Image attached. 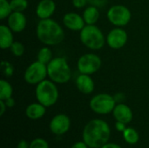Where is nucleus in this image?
Here are the masks:
<instances>
[{"label":"nucleus","mask_w":149,"mask_h":148,"mask_svg":"<svg viewBox=\"0 0 149 148\" xmlns=\"http://www.w3.org/2000/svg\"><path fill=\"white\" fill-rule=\"evenodd\" d=\"M110 135L109 125L103 120L94 119L85 126L82 138L90 148H100L108 142Z\"/></svg>","instance_id":"1"},{"label":"nucleus","mask_w":149,"mask_h":148,"mask_svg":"<svg viewBox=\"0 0 149 148\" xmlns=\"http://www.w3.org/2000/svg\"><path fill=\"white\" fill-rule=\"evenodd\" d=\"M37 36L41 43L45 45L60 44L65 38V33L58 23L51 18L41 19L37 25Z\"/></svg>","instance_id":"2"},{"label":"nucleus","mask_w":149,"mask_h":148,"mask_svg":"<svg viewBox=\"0 0 149 148\" xmlns=\"http://www.w3.org/2000/svg\"><path fill=\"white\" fill-rule=\"evenodd\" d=\"M47 74L52 81L58 84H64L70 80L71 68L65 58L57 57L52 59L47 65Z\"/></svg>","instance_id":"3"},{"label":"nucleus","mask_w":149,"mask_h":148,"mask_svg":"<svg viewBox=\"0 0 149 148\" xmlns=\"http://www.w3.org/2000/svg\"><path fill=\"white\" fill-rule=\"evenodd\" d=\"M81 43L91 50H100L105 44V36L95 24H86L80 31Z\"/></svg>","instance_id":"4"},{"label":"nucleus","mask_w":149,"mask_h":148,"mask_svg":"<svg viewBox=\"0 0 149 148\" xmlns=\"http://www.w3.org/2000/svg\"><path fill=\"white\" fill-rule=\"evenodd\" d=\"M36 98L38 102L45 106V107H50L53 106L58 99V91L52 80H43L37 85L36 87Z\"/></svg>","instance_id":"5"},{"label":"nucleus","mask_w":149,"mask_h":148,"mask_svg":"<svg viewBox=\"0 0 149 148\" xmlns=\"http://www.w3.org/2000/svg\"><path fill=\"white\" fill-rule=\"evenodd\" d=\"M90 108L98 114H108L112 113L116 106L114 97L107 93L95 95L90 100Z\"/></svg>","instance_id":"6"},{"label":"nucleus","mask_w":149,"mask_h":148,"mask_svg":"<svg viewBox=\"0 0 149 148\" xmlns=\"http://www.w3.org/2000/svg\"><path fill=\"white\" fill-rule=\"evenodd\" d=\"M47 74V65L39 62L35 61L31 63L24 72V80L30 85H38L45 79Z\"/></svg>","instance_id":"7"},{"label":"nucleus","mask_w":149,"mask_h":148,"mask_svg":"<svg viewBox=\"0 0 149 148\" xmlns=\"http://www.w3.org/2000/svg\"><path fill=\"white\" fill-rule=\"evenodd\" d=\"M107 15L108 20L118 27L127 25L131 19V11L127 7L121 4L112 6L107 10Z\"/></svg>","instance_id":"8"},{"label":"nucleus","mask_w":149,"mask_h":148,"mask_svg":"<svg viewBox=\"0 0 149 148\" xmlns=\"http://www.w3.org/2000/svg\"><path fill=\"white\" fill-rule=\"evenodd\" d=\"M78 70L82 74L92 75L99 71L101 66L100 58L93 53L82 55L78 60Z\"/></svg>","instance_id":"9"},{"label":"nucleus","mask_w":149,"mask_h":148,"mask_svg":"<svg viewBox=\"0 0 149 148\" xmlns=\"http://www.w3.org/2000/svg\"><path fill=\"white\" fill-rule=\"evenodd\" d=\"M106 41L112 49H120L127 41V33L120 27L114 28L107 34Z\"/></svg>","instance_id":"10"},{"label":"nucleus","mask_w":149,"mask_h":148,"mask_svg":"<svg viewBox=\"0 0 149 148\" xmlns=\"http://www.w3.org/2000/svg\"><path fill=\"white\" fill-rule=\"evenodd\" d=\"M71 126V120L65 114L60 113L54 116L50 122V130L55 135H62L67 133Z\"/></svg>","instance_id":"11"},{"label":"nucleus","mask_w":149,"mask_h":148,"mask_svg":"<svg viewBox=\"0 0 149 148\" xmlns=\"http://www.w3.org/2000/svg\"><path fill=\"white\" fill-rule=\"evenodd\" d=\"M63 24L71 31H80L85 27L86 22L83 18V16H80L75 12H68L63 17Z\"/></svg>","instance_id":"12"},{"label":"nucleus","mask_w":149,"mask_h":148,"mask_svg":"<svg viewBox=\"0 0 149 148\" xmlns=\"http://www.w3.org/2000/svg\"><path fill=\"white\" fill-rule=\"evenodd\" d=\"M27 19L23 12L12 11L8 17V26L13 32H21L26 27Z\"/></svg>","instance_id":"13"},{"label":"nucleus","mask_w":149,"mask_h":148,"mask_svg":"<svg viewBox=\"0 0 149 148\" xmlns=\"http://www.w3.org/2000/svg\"><path fill=\"white\" fill-rule=\"evenodd\" d=\"M113 114L116 121H120L125 124L130 123L133 120V112L131 108L123 103H120L115 106Z\"/></svg>","instance_id":"14"},{"label":"nucleus","mask_w":149,"mask_h":148,"mask_svg":"<svg viewBox=\"0 0 149 148\" xmlns=\"http://www.w3.org/2000/svg\"><path fill=\"white\" fill-rule=\"evenodd\" d=\"M56 10V3L53 0H41L37 5L36 14L40 19L50 18Z\"/></svg>","instance_id":"15"},{"label":"nucleus","mask_w":149,"mask_h":148,"mask_svg":"<svg viewBox=\"0 0 149 148\" xmlns=\"http://www.w3.org/2000/svg\"><path fill=\"white\" fill-rule=\"evenodd\" d=\"M76 86L80 92L84 94H90L94 90V82L90 75L80 73L76 79Z\"/></svg>","instance_id":"16"},{"label":"nucleus","mask_w":149,"mask_h":148,"mask_svg":"<svg viewBox=\"0 0 149 148\" xmlns=\"http://www.w3.org/2000/svg\"><path fill=\"white\" fill-rule=\"evenodd\" d=\"M10 28L7 25H0V47L2 49H7L11 46L14 42L13 34Z\"/></svg>","instance_id":"17"},{"label":"nucleus","mask_w":149,"mask_h":148,"mask_svg":"<svg viewBox=\"0 0 149 148\" xmlns=\"http://www.w3.org/2000/svg\"><path fill=\"white\" fill-rule=\"evenodd\" d=\"M45 114V106L42 104L32 103L29 105L25 109V115L31 120H38L41 119Z\"/></svg>","instance_id":"18"},{"label":"nucleus","mask_w":149,"mask_h":148,"mask_svg":"<svg viewBox=\"0 0 149 148\" xmlns=\"http://www.w3.org/2000/svg\"><path fill=\"white\" fill-rule=\"evenodd\" d=\"M100 17L99 8L95 6H88L83 12V18L86 24H95Z\"/></svg>","instance_id":"19"},{"label":"nucleus","mask_w":149,"mask_h":148,"mask_svg":"<svg viewBox=\"0 0 149 148\" xmlns=\"http://www.w3.org/2000/svg\"><path fill=\"white\" fill-rule=\"evenodd\" d=\"M122 134H123L124 140L130 145L136 144L140 140L138 132L133 127H127L122 133Z\"/></svg>","instance_id":"20"},{"label":"nucleus","mask_w":149,"mask_h":148,"mask_svg":"<svg viewBox=\"0 0 149 148\" xmlns=\"http://www.w3.org/2000/svg\"><path fill=\"white\" fill-rule=\"evenodd\" d=\"M13 93V88L11 85L4 79L0 80V99L6 100L11 98Z\"/></svg>","instance_id":"21"},{"label":"nucleus","mask_w":149,"mask_h":148,"mask_svg":"<svg viewBox=\"0 0 149 148\" xmlns=\"http://www.w3.org/2000/svg\"><path fill=\"white\" fill-rule=\"evenodd\" d=\"M52 52L49 49V47H43L39 50L38 53V61L47 65L52 61Z\"/></svg>","instance_id":"22"},{"label":"nucleus","mask_w":149,"mask_h":148,"mask_svg":"<svg viewBox=\"0 0 149 148\" xmlns=\"http://www.w3.org/2000/svg\"><path fill=\"white\" fill-rule=\"evenodd\" d=\"M12 12L10 2L7 0H0V18L4 19L8 17Z\"/></svg>","instance_id":"23"},{"label":"nucleus","mask_w":149,"mask_h":148,"mask_svg":"<svg viewBox=\"0 0 149 148\" xmlns=\"http://www.w3.org/2000/svg\"><path fill=\"white\" fill-rule=\"evenodd\" d=\"M10 3L12 11L23 12L28 7V1L27 0H10Z\"/></svg>","instance_id":"24"},{"label":"nucleus","mask_w":149,"mask_h":148,"mask_svg":"<svg viewBox=\"0 0 149 148\" xmlns=\"http://www.w3.org/2000/svg\"><path fill=\"white\" fill-rule=\"evenodd\" d=\"M11 53L16 57H21L24 52V46L22 43L18 41H14L11 46L10 47Z\"/></svg>","instance_id":"25"},{"label":"nucleus","mask_w":149,"mask_h":148,"mask_svg":"<svg viewBox=\"0 0 149 148\" xmlns=\"http://www.w3.org/2000/svg\"><path fill=\"white\" fill-rule=\"evenodd\" d=\"M1 70H2V72L3 73V75L6 77H11L14 72V67H13L12 64H10L8 61H4V60H3L1 62Z\"/></svg>","instance_id":"26"},{"label":"nucleus","mask_w":149,"mask_h":148,"mask_svg":"<svg viewBox=\"0 0 149 148\" xmlns=\"http://www.w3.org/2000/svg\"><path fill=\"white\" fill-rule=\"evenodd\" d=\"M30 148H49V144L45 140L37 138L30 143Z\"/></svg>","instance_id":"27"},{"label":"nucleus","mask_w":149,"mask_h":148,"mask_svg":"<svg viewBox=\"0 0 149 148\" xmlns=\"http://www.w3.org/2000/svg\"><path fill=\"white\" fill-rule=\"evenodd\" d=\"M87 2L92 6H95L97 8H102L107 4V0H87Z\"/></svg>","instance_id":"28"},{"label":"nucleus","mask_w":149,"mask_h":148,"mask_svg":"<svg viewBox=\"0 0 149 148\" xmlns=\"http://www.w3.org/2000/svg\"><path fill=\"white\" fill-rule=\"evenodd\" d=\"M86 3H88L87 0H72V4L74 7L76 8H83L84 6L86 5Z\"/></svg>","instance_id":"29"},{"label":"nucleus","mask_w":149,"mask_h":148,"mask_svg":"<svg viewBox=\"0 0 149 148\" xmlns=\"http://www.w3.org/2000/svg\"><path fill=\"white\" fill-rule=\"evenodd\" d=\"M126 125H127V124H125V123H123V122L117 121V122H116V124H115V128H116V130H117V131L123 133V132H124V130L127 128Z\"/></svg>","instance_id":"30"},{"label":"nucleus","mask_w":149,"mask_h":148,"mask_svg":"<svg viewBox=\"0 0 149 148\" xmlns=\"http://www.w3.org/2000/svg\"><path fill=\"white\" fill-rule=\"evenodd\" d=\"M89 147L84 142V141H79V142H76L75 144L72 145V147L71 148H88Z\"/></svg>","instance_id":"31"},{"label":"nucleus","mask_w":149,"mask_h":148,"mask_svg":"<svg viewBox=\"0 0 149 148\" xmlns=\"http://www.w3.org/2000/svg\"><path fill=\"white\" fill-rule=\"evenodd\" d=\"M17 148H30V144H28V142L24 140H21L18 144Z\"/></svg>","instance_id":"32"},{"label":"nucleus","mask_w":149,"mask_h":148,"mask_svg":"<svg viewBox=\"0 0 149 148\" xmlns=\"http://www.w3.org/2000/svg\"><path fill=\"white\" fill-rule=\"evenodd\" d=\"M0 108H1L0 109V116H3V113H5V110L7 108V106H6L5 102L3 100H1V99H0Z\"/></svg>","instance_id":"33"},{"label":"nucleus","mask_w":149,"mask_h":148,"mask_svg":"<svg viewBox=\"0 0 149 148\" xmlns=\"http://www.w3.org/2000/svg\"><path fill=\"white\" fill-rule=\"evenodd\" d=\"M100 148H122L120 147L119 145L115 144V143H107L106 145H104L102 147Z\"/></svg>","instance_id":"34"},{"label":"nucleus","mask_w":149,"mask_h":148,"mask_svg":"<svg viewBox=\"0 0 149 148\" xmlns=\"http://www.w3.org/2000/svg\"><path fill=\"white\" fill-rule=\"evenodd\" d=\"M3 101L5 102L7 107H12V106H14V105H15V101H14V99H13L12 98H10V99H6V100H3Z\"/></svg>","instance_id":"35"}]
</instances>
